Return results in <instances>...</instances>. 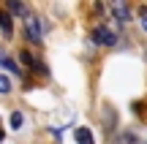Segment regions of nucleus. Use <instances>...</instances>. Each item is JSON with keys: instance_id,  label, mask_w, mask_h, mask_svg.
I'll list each match as a JSON object with an SVG mask.
<instances>
[{"instance_id": "obj_6", "label": "nucleus", "mask_w": 147, "mask_h": 144, "mask_svg": "<svg viewBox=\"0 0 147 144\" xmlns=\"http://www.w3.org/2000/svg\"><path fill=\"white\" fill-rule=\"evenodd\" d=\"M115 144H144V141L139 139L136 133H128V131H125V133H120V136L115 139Z\"/></svg>"}, {"instance_id": "obj_7", "label": "nucleus", "mask_w": 147, "mask_h": 144, "mask_svg": "<svg viewBox=\"0 0 147 144\" xmlns=\"http://www.w3.org/2000/svg\"><path fill=\"white\" fill-rule=\"evenodd\" d=\"M0 65H5V68H8V71H11V74H19V65H16V63H14V60H11V57H8V54H5V52H3V49H0Z\"/></svg>"}, {"instance_id": "obj_2", "label": "nucleus", "mask_w": 147, "mask_h": 144, "mask_svg": "<svg viewBox=\"0 0 147 144\" xmlns=\"http://www.w3.org/2000/svg\"><path fill=\"white\" fill-rule=\"evenodd\" d=\"M90 38H93V44H98V46H115V44H117V35L109 30V27H104V25L93 27Z\"/></svg>"}, {"instance_id": "obj_9", "label": "nucleus", "mask_w": 147, "mask_h": 144, "mask_svg": "<svg viewBox=\"0 0 147 144\" xmlns=\"http://www.w3.org/2000/svg\"><path fill=\"white\" fill-rule=\"evenodd\" d=\"M8 11H11V14H16V16H19V14H27V11H25V3H19V0H8Z\"/></svg>"}, {"instance_id": "obj_10", "label": "nucleus", "mask_w": 147, "mask_h": 144, "mask_svg": "<svg viewBox=\"0 0 147 144\" xmlns=\"http://www.w3.org/2000/svg\"><path fill=\"white\" fill-rule=\"evenodd\" d=\"M22 123H25V117H22L19 112L11 114V128H14V131H19V128H22Z\"/></svg>"}, {"instance_id": "obj_3", "label": "nucleus", "mask_w": 147, "mask_h": 144, "mask_svg": "<svg viewBox=\"0 0 147 144\" xmlns=\"http://www.w3.org/2000/svg\"><path fill=\"white\" fill-rule=\"evenodd\" d=\"M112 16H115L117 22H128L131 19V11H128L125 0H112Z\"/></svg>"}, {"instance_id": "obj_12", "label": "nucleus", "mask_w": 147, "mask_h": 144, "mask_svg": "<svg viewBox=\"0 0 147 144\" xmlns=\"http://www.w3.org/2000/svg\"><path fill=\"white\" fill-rule=\"evenodd\" d=\"M139 19H142V27L147 30V8H142V11H139Z\"/></svg>"}, {"instance_id": "obj_13", "label": "nucleus", "mask_w": 147, "mask_h": 144, "mask_svg": "<svg viewBox=\"0 0 147 144\" xmlns=\"http://www.w3.org/2000/svg\"><path fill=\"white\" fill-rule=\"evenodd\" d=\"M0 141H3V128H0Z\"/></svg>"}, {"instance_id": "obj_11", "label": "nucleus", "mask_w": 147, "mask_h": 144, "mask_svg": "<svg viewBox=\"0 0 147 144\" xmlns=\"http://www.w3.org/2000/svg\"><path fill=\"white\" fill-rule=\"evenodd\" d=\"M11 90V82H8V76H3L0 74V92H8Z\"/></svg>"}, {"instance_id": "obj_4", "label": "nucleus", "mask_w": 147, "mask_h": 144, "mask_svg": "<svg viewBox=\"0 0 147 144\" xmlns=\"http://www.w3.org/2000/svg\"><path fill=\"white\" fill-rule=\"evenodd\" d=\"M0 30H3V35H11V33H14L11 14H8V11H3V8H0Z\"/></svg>"}, {"instance_id": "obj_5", "label": "nucleus", "mask_w": 147, "mask_h": 144, "mask_svg": "<svg viewBox=\"0 0 147 144\" xmlns=\"http://www.w3.org/2000/svg\"><path fill=\"white\" fill-rule=\"evenodd\" d=\"M74 139H76L79 144H95L93 133H90V128H76V131H74Z\"/></svg>"}, {"instance_id": "obj_1", "label": "nucleus", "mask_w": 147, "mask_h": 144, "mask_svg": "<svg viewBox=\"0 0 147 144\" xmlns=\"http://www.w3.org/2000/svg\"><path fill=\"white\" fill-rule=\"evenodd\" d=\"M25 30H27V38L33 44H41V35H44V25L36 14H25Z\"/></svg>"}, {"instance_id": "obj_8", "label": "nucleus", "mask_w": 147, "mask_h": 144, "mask_svg": "<svg viewBox=\"0 0 147 144\" xmlns=\"http://www.w3.org/2000/svg\"><path fill=\"white\" fill-rule=\"evenodd\" d=\"M22 60H25V65H30V68H36V71H44V65L38 63V60L33 57L30 52H22Z\"/></svg>"}]
</instances>
